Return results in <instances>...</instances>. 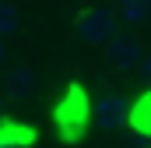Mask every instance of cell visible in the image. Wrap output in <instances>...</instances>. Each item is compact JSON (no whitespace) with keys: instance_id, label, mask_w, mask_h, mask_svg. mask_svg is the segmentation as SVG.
I'll return each instance as SVG.
<instances>
[{"instance_id":"1","label":"cell","mask_w":151,"mask_h":148,"mask_svg":"<svg viewBox=\"0 0 151 148\" xmlns=\"http://www.w3.org/2000/svg\"><path fill=\"white\" fill-rule=\"evenodd\" d=\"M56 123H60V134H63V141H77L81 134H84V127L91 123V102H88V95L81 92V85H70L67 92H63V99H60V106H56Z\"/></svg>"},{"instance_id":"2","label":"cell","mask_w":151,"mask_h":148,"mask_svg":"<svg viewBox=\"0 0 151 148\" xmlns=\"http://www.w3.org/2000/svg\"><path fill=\"white\" fill-rule=\"evenodd\" d=\"M74 36H77V42H84V46H102V42H109V39L116 36L113 11L102 7V4L84 7V11L77 14V21H74Z\"/></svg>"},{"instance_id":"3","label":"cell","mask_w":151,"mask_h":148,"mask_svg":"<svg viewBox=\"0 0 151 148\" xmlns=\"http://www.w3.org/2000/svg\"><path fill=\"white\" fill-rule=\"evenodd\" d=\"M106 60H109L113 71H134V67L144 64V46H141L137 36H127V32L113 36L106 42Z\"/></svg>"},{"instance_id":"4","label":"cell","mask_w":151,"mask_h":148,"mask_svg":"<svg viewBox=\"0 0 151 148\" xmlns=\"http://www.w3.org/2000/svg\"><path fill=\"white\" fill-rule=\"evenodd\" d=\"M91 120L102 127V131H119L123 123H130V102L123 99V95H99V102L91 106Z\"/></svg>"},{"instance_id":"5","label":"cell","mask_w":151,"mask_h":148,"mask_svg":"<svg viewBox=\"0 0 151 148\" xmlns=\"http://www.w3.org/2000/svg\"><path fill=\"white\" fill-rule=\"evenodd\" d=\"M32 88H35V74L28 71V67H11V71L4 74V81H0V92L7 99H28Z\"/></svg>"},{"instance_id":"6","label":"cell","mask_w":151,"mask_h":148,"mask_svg":"<svg viewBox=\"0 0 151 148\" xmlns=\"http://www.w3.org/2000/svg\"><path fill=\"white\" fill-rule=\"evenodd\" d=\"M32 141H35V131L32 127L14 123V120L0 123V148H28Z\"/></svg>"},{"instance_id":"7","label":"cell","mask_w":151,"mask_h":148,"mask_svg":"<svg viewBox=\"0 0 151 148\" xmlns=\"http://www.w3.org/2000/svg\"><path fill=\"white\" fill-rule=\"evenodd\" d=\"M130 127L137 134H151V92H144L137 102H130Z\"/></svg>"},{"instance_id":"8","label":"cell","mask_w":151,"mask_h":148,"mask_svg":"<svg viewBox=\"0 0 151 148\" xmlns=\"http://www.w3.org/2000/svg\"><path fill=\"white\" fill-rule=\"evenodd\" d=\"M21 28V11H18V4L14 0H0V39L14 36Z\"/></svg>"},{"instance_id":"9","label":"cell","mask_w":151,"mask_h":148,"mask_svg":"<svg viewBox=\"0 0 151 148\" xmlns=\"http://www.w3.org/2000/svg\"><path fill=\"white\" fill-rule=\"evenodd\" d=\"M119 18H123L127 25H144V21L151 18V7H148V0H134V4L119 7Z\"/></svg>"},{"instance_id":"10","label":"cell","mask_w":151,"mask_h":148,"mask_svg":"<svg viewBox=\"0 0 151 148\" xmlns=\"http://www.w3.org/2000/svg\"><path fill=\"white\" fill-rule=\"evenodd\" d=\"M141 74H144V81H148V85H151V57H148V60H144V64H141Z\"/></svg>"},{"instance_id":"11","label":"cell","mask_w":151,"mask_h":148,"mask_svg":"<svg viewBox=\"0 0 151 148\" xmlns=\"http://www.w3.org/2000/svg\"><path fill=\"white\" fill-rule=\"evenodd\" d=\"M127 4H134V0H113V7L119 11V7H127Z\"/></svg>"},{"instance_id":"12","label":"cell","mask_w":151,"mask_h":148,"mask_svg":"<svg viewBox=\"0 0 151 148\" xmlns=\"http://www.w3.org/2000/svg\"><path fill=\"white\" fill-rule=\"evenodd\" d=\"M4 60H7V49H4V42H0V67H4Z\"/></svg>"},{"instance_id":"13","label":"cell","mask_w":151,"mask_h":148,"mask_svg":"<svg viewBox=\"0 0 151 148\" xmlns=\"http://www.w3.org/2000/svg\"><path fill=\"white\" fill-rule=\"evenodd\" d=\"M148 7H151V0H148Z\"/></svg>"},{"instance_id":"14","label":"cell","mask_w":151,"mask_h":148,"mask_svg":"<svg viewBox=\"0 0 151 148\" xmlns=\"http://www.w3.org/2000/svg\"><path fill=\"white\" fill-rule=\"evenodd\" d=\"M0 95H4V92H0Z\"/></svg>"}]
</instances>
